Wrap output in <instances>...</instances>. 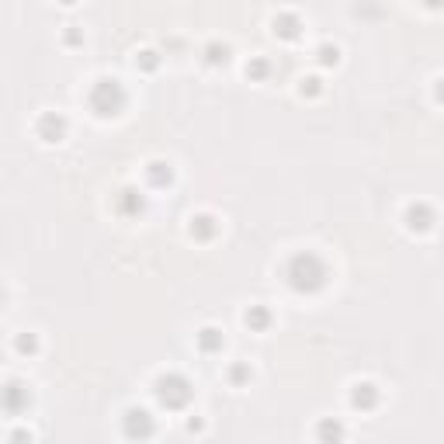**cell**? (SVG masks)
<instances>
[{
	"instance_id": "obj_1",
	"label": "cell",
	"mask_w": 444,
	"mask_h": 444,
	"mask_svg": "<svg viewBox=\"0 0 444 444\" xmlns=\"http://www.w3.org/2000/svg\"><path fill=\"white\" fill-rule=\"evenodd\" d=\"M285 281H288V288L299 292V295H316V292L327 288L330 267H327V261H323L320 254L302 250V254H295V257L285 264Z\"/></svg>"
},
{
	"instance_id": "obj_2",
	"label": "cell",
	"mask_w": 444,
	"mask_h": 444,
	"mask_svg": "<svg viewBox=\"0 0 444 444\" xmlns=\"http://www.w3.org/2000/svg\"><path fill=\"white\" fill-rule=\"evenodd\" d=\"M90 108H94V115L97 118H115V115H122V108H125V87H122V80H115V77H101L94 87H90Z\"/></svg>"
},
{
	"instance_id": "obj_3",
	"label": "cell",
	"mask_w": 444,
	"mask_h": 444,
	"mask_svg": "<svg viewBox=\"0 0 444 444\" xmlns=\"http://www.w3.org/2000/svg\"><path fill=\"white\" fill-rule=\"evenodd\" d=\"M157 399H160V406H167V410H184L187 403H191V396H194V385L180 375V371H167V375H160L157 378Z\"/></svg>"
},
{
	"instance_id": "obj_4",
	"label": "cell",
	"mask_w": 444,
	"mask_h": 444,
	"mask_svg": "<svg viewBox=\"0 0 444 444\" xmlns=\"http://www.w3.org/2000/svg\"><path fill=\"white\" fill-rule=\"evenodd\" d=\"M122 431H125V438H129V441H146V438H153L157 420H153V413H150V410L132 406V410H125V417H122Z\"/></svg>"
},
{
	"instance_id": "obj_5",
	"label": "cell",
	"mask_w": 444,
	"mask_h": 444,
	"mask_svg": "<svg viewBox=\"0 0 444 444\" xmlns=\"http://www.w3.org/2000/svg\"><path fill=\"white\" fill-rule=\"evenodd\" d=\"M35 136L42 139V143H63L66 139V118L63 115H56V111H45V115H38V122H35Z\"/></svg>"
},
{
	"instance_id": "obj_6",
	"label": "cell",
	"mask_w": 444,
	"mask_h": 444,
	"mask_svg": "<svg viewBox=\"0 0 444 444\" xmlns=\"http://www.w3.org/2000/svg\"><path fill=\"white\" fill-rule=\"evenodd\" d=\"M403 219H406V229H410V233H427V229H434V222H438L434 208H431V205H424V201L410 205Z\"/></svg>"
},
{
	"instance_id": "obj_7",
	"label": "cell",
	"mask_w": 444,
	"mask_h": 444,
	"mask_svg": "<svg viewBox=\"0 0 444 444\" xmlns=\"http://www.w3.org/2000/svg\"><path fill=\"white\" fill-rule=\"evenodd\" d=\"M378 399H382V389H378L375 382H355V385H351V406L361 410V413L375 410Z\"/></svg>"
},
{
	"instance_id": "obj_8",
	"label": "cell",
	"mask_w": 444,
	"mask_h": 444,
	"mask_svg": "<svg viewBox=\"0 0 444 444\" xmlns=\"http://www.w3.org/2000/svg\"><path fill=\"white\" fill-rule=\"evenodd\" d=\"M344 438H348V427H344L341 420L323 417V420L316 424V441L320 444H344Z\"/></svg>"
},
{
	"instance_id": "obj_9",
	"label": "cell",
	"mask_w": 444,
	"mask_h": 444,
	"mask_svg": "<svg viewBox=\"0 0 444 444\" xmlns=\"http://www.w3.org/2000/svg\"><path fill=\"white\" fill-rule=\"evenodd\" d=\"M28 399H31V392H28L21 382H7V389H3V403H7V413H10V417H17V413H21V403L28 406Z\"/></svg>"
},
{
	"instance_id": "obj_10",
	"label": "cell",
	"mask_w": 444,
	"mask_h": 444,
	"mask_svg": "<svg viewBox=\"0 0 444 444\" xmlns=\"http://www.w3.org/2000/svg\"><path fill=\"white\" fill-rule=\"evenodd\" d=\"M222 344H226V337H222V330H219V327H201V330H198V348H201L205 355L222 351Z\"/></svg>"
},
{
	"instance_id": "obj_11",
	"label": "cell",
	"mask_w": 444,
	"mask_h": 444,
	"mask_svg": "<svg viewBox=\"0 0 444 444\" xmlns=\"http://www.w3.org/2000/svg\"><path fill=\"white\" fill-rule=\"evenodd\" d=\"M215 233H219V222H215L212 215H191V236H194V240L205 243V240H212Z\"/></svg>"
},
{
	"instance_id": "obj_12",
	"label": "cell",
	"mask_w": 444,
	"mask_h": 444,
	"mask_svg": "<svg viewBox=\"0 0 444 444\" xmlns=\"http://www.w3.org/2000/svg\"><path fill=\"white\" fill-rule=\"evenodd\" d=\"M171 164H164V160H153V164H146V180L153 184V187H167L171 184Z\"/></svg>"
},
{
	"instance_id": "obj_13",
	"label": "cell",
	"mask_w": 444,
	"mask_h": 444,
	"mask_svg": "<svg viewBox=\"0 0 444 444\" xmlns=\"http://www.w3.org/2000/svg\"><path fill=\"white\" fill-rule=\"evenodd\" d=\"M243 323H247L250 330H267V327H271V313H267V306H250V309L243 313Z\"/></svg>"
},
{
	"instance_id": "obj_14",
	"label": "cell",
	"mask_w": 444,
	"mask_h": 444,
	"mask_svg": "<svg viewBox=\"0 0 444 444\" xmlns=\"http://www.w3.org/2000/svg\"><path fill=\"white\" fill-rule=\"evenodd\" d=\"M143 205H146V201H143V191H136V187H125L122 198H118V208H122L125 215H129V212H143Z\"/></svg>"
},
{
	"instance_id": "obj_15",
	"label": "cell",
	"mask_w": 444,
	"mask_h": 444,
	"mask_svg": "<svg viewBox=\"0 0 444 444\" xmlns=\"http://www.w3.org/2000/svg\"><path fill=\"white\" fill-rule=\"evenodd\" d=\"M274 35H281V38H295V35H299V17H295V14H281V17H274Z\"/></svg>"
},
{
	"instance_id": "obj_16",
	"label": "cell",
	"mask_w": 444,
	"mask_h": 444,
	"mask_svg": "<svg viewBox=\"0 0 444 444\" xmlns=\"http://www.w3.org/2000/svg\"><path fill=\"white\" fill-rule=\"evenodd\" d=\"M316 59H320L323 66H337V63H341V49L327 42V45H320V49H316Z\"/></svg>"
},
{
	"instance_id": "obj_17",
	"label": "cell",
	"mask_w": 444,
	"mask_h": 444,
	"mask_svg": "<svg viewBox=\"0 0 444 444\" xmlns=\"http://www.w3.org/2000/svg\"><path fill=\"white\" fill-rule=\"evenodd\" d=\"M299 94H302V97H320V94H323V80H320V77H302V80H299Z\"/></svg>"
},
{
	"instance_id": "obj_18",
	"label": "cell",
	"mask_w": 444,
	"mask_h": 444,
	"mask_svg": "<svg viewBox=\"0 0 444 444\" xmlns=\"http://www.w3.org/2000/svg\"><path fill=\"white\" fill-rule=\"evenodd\" d=\"M14 348H17V355H35V351H38V337H35V334H21V337L14 341Z\"/></svg>"
},
{
	"instance_id": "obj_19",
	"label": "cell",
	"mask_w": 444,
	"mask_h": 444,
	"mask_svg": "<svg viewBox=\"0 0 444 444\" xmlns=\"http://www.w3.org/2000/svg\"><path fill=\"white\" fill-rule=\"evenodd\" d=\"M139 63H143L146 70H157V66H160V56H157L153 49H143V52H136V66H139Z\"/></svg>"
},
{
	"instance_id": "obj_20",
	"label": "cell",
	"mask_w": 444,
	"mask_h": 444,
	"mask_svg": "<svg viewBox=\"0 0 444 444\" xmlns=\"http://www.w3.org/2000/svg\"><path fill=\"white\" fill-rule=\"evenodd\" d=\"M205 52H208V56H205L208 63H226V59H229V45H208Z\"/></svg>"
},
{
	"instance_id": "obj_21",
	"label": "cell",
	"mask_w": 444,
	"mask_h": 444,
	"mask_svg": "<svg viewBox=\"0 0 444 444\" xmlns=\"http://www.w3.org/2000/svg\"><path fill=\"white\" fill-rule=\"evenodd\" d=\"M250 375H254V371H250L247 364H233V368H229V382H233V385H240V382H247Z\"/></svg>"
},
{
	"instance_id": "obj_22",
	"label": "cell",
	"mask_w": 444,
	"mask_h": 444,
	"mask_svg": "<svg viewBox=\"0 0 444 444\" xmlns=\"http://www.w3.org/2000/svg\"><path fill=\"white\" fill-rule=\"evenodd\" d=\"M267 73V63L264 59H254V63H247V77H264Z\"/></svg>"
},
{
	"instance_id": "obj_23",
	"label": "cell",
	"mask_w": 444,
	"mask_h": 444,
	"mask_svg": "<svg viewBox=\"0 0 444 444\" xmlns=\"http://www.w3.org/2000/svg\"><path fill=\"white\" fill-rule=\"evenodd\" d=\"M28 441H31V434H21V431L10 434V444H28Z\"/></svg>"
},
{
	"instance_id": "obj_24",
	"label": "cell",
	"mask_w": 444,
	"mask_h": 444,
	"mask_svg": "<svg viewBox=\"0 0 444 444\" xmlns=\"http://www.w3.org/2000/svg\"><path fill=\"white\" fill-rule=\"evenodd\" d=\"M434 97H438V104H444V77L434 84Z\"/></svg>"
}]
</instances>
